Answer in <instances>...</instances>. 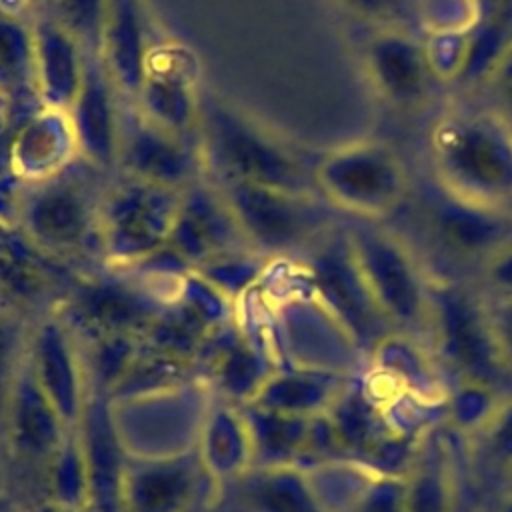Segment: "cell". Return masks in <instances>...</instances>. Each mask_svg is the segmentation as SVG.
Returning <instances> with one entry per match:
<instances>
[{
    "label": "cell",
    "mask_w": 512,
    "mask_h": 512,
    "mask_svg": "<svg viewBox=\"0 0 512 512\" xmlns=\"http://www.w3.org/2000/svg\"><path fill=\"white\" fill-rule=\"evenodd\" d=\"M200 150L206 176L316 196L314 170L264 126L212 94H202Z\"/></svg>",
    "instance_id": "1"
},
{
    "label": "cell",
    "mask_w": 512,
    "mask_h": 512,
    "mask_svg": "<svg viewBox=\"0 0 512 512\" xmlns=\"http://www.w3.org/2000/svg\"><path fill=\"white\" fill-rule=\"evenodd\" d=\"M442 188L500 208L512 202V128L490 110H454L430 134Z\"/></svg>",
    "instance_id": "2"
},
{
    "label": "cell",
    "mask_w": 512,
    "mask_h": 512,
    "mask_svg": "<svg viewBox=\"0 0 512 512\" xmlns=\"http://www.w3.org/2000/svg\"><path fill=\"white\" fill-rule=\"evenodd\" d=\"M76 162L48 180L24 184L18 208L16 230L60 260L88 252L102 256L98 232L102 194H94L86 178L74 170Z\"/></svg>",
    "instance_id": "3"
},
{
    "label": "cell",
    "mask_w": 512,
    "mask_h": 512,
    "mask_svg": "<svg viewBox=\"0 0 512 512\" xmlns=\"http://www.w3.org/2000/svg\"><path fill=\"white\" fill-rule=\"evenodd\" d=\"M182 190L124 176L102 192L98 232L102 260L130 268L168 246Z\"/></svg>",
    "instance_id": "4"
},
{
    "label": "cell",
    "mask_w": 512,
    "mask_h": 512,
    "mask_svg": "<svg viewBox=\"0 0 512 512\" xmlns=\"http://www.w3.org/2000/svg\"><path fill=\"white\" fill-rule=\"evenodd\" d=\"M428 346L442 370L496 388L508 380L502 366L486 300L452 282H430Z\"/></svg>",
    "instance_id": "5"
},
{
    "label": "cell",
    "mask_w": 512,
    "mask_h": 512,
    "mask_svg": "<svg viewBox=\"0 0 512 512\" xmlns=\"http://www.w3.org/2000/svg\"><path fill=\"white\" fill-rule=\"evenodd\" d=\"M162 308L164 300L146 278L112 268L108 274L78 276L56 312L80 342L104 336L142 340Z\"/></svg>",
    "instance_id": "6"
},
{
    "label": "cell",
    "mask_w": 512,
    "mask_h": 512,
    "mask_svg": "<svg viewBox=\"0 0 512 512\" xmlns=\"http://www.w3.org/2000/svg\"><path fill=\"white\" fill-rule=\"evenodd\" d=\"M354 258L378 308L394 330L428 336L430 280L410 250L370 224L346 228Z\"/></svg>",
    "instance_id": "7"
},
{
    "label": "cell",
    "mask_w": 512,
    "mask_h": 512,
    "mask_svg": "<svg viewBox=\"0 0 512 512\" xmlns=\"http://www.w3.org/2000/svg\"><path fill=\"white\" fill-rule=\"evenodd\" d=\"M322 198L360 218L390 214L406 194V174L396 152L382 142H354L326 152L314 166Z\"/></svg>",
    "instance_id": "8"
},
{
    "label": "cell",
    "mask_w": 512,
    "mask_h": 512,
    "mask_svg": "<svg viewBox=\"0 0 512 512\" xmlns=\"http://www.w3.org/2000/svg\"><path fill=\"white\" fill-rule=\"evenodd\" d=\"M312 294L350 332L366 360L394 328L378 308L344 230H326L306 262Z\"/></svg>",
    "instance_id": "9"
},
{
    "label": "cell",
    "mask_w": 512,
    "mask_h": 512,
    "mask_svg": "<svg viewBox=\"0 0 512 512\" xmlns=\"http://www.w3.org/2000/svg\"><path fill=\"white\" fill-rule=\"evenodd\" d=\"M216 186L230 204L250 248L262 256L292 252L316 242L328 230L326 212L316 196L246 182H216Z\"/></svg>",
    "instance_id": "10"
},
{
    "label": "cell",
    "mask_w": 512,
    "mask_h": 512,
    "mask_svg": "<svg viewBox=\"0 0 512 512\" xmlns=\"http://www.w3.org/2000/svg\"><path fill=\"white\" fill-rule=\"evenodd\" d=\"M132 104L158 128L200 142L202 92L194 54L178 42L154 44Z\"/></svg>",
    "instance_id": "11"
},
{
    "label": "cell",
    "mask_w": 512,
    "mask_h": 512,
    "mask_svg": "<svg viewBox=\"0 0 512 512\" xmlns=\"http://www.w3.org/2000/svg\"><path fill=\"white\" fill-rule=\"evenodd\" d=\"M26 360L62 422L74 430L80 424L90 388L82 344L56 310L40 316L30 328Z\"/></svg>",
    "instance_id": "12"
},
{
    "label": "cell",
    "mask_w": 512,
    "mask_h": 512,
    "mask_svg": "<svg viewBox=\"0 0 512 512\" xmlns=\"http://www.w3.org/2000/svg\"><path fill=\"white\" fill-rule=\"evenodd\" d=\"M124 176L184 190L206 176L200 142L174 136L134 106L120 114L118 166Z\"/></svg>",
    "instance_id": "13"
},
{
    "label": "cell",
    "mask_w": 512,
    "mask_h": 512,
    "mask_svg": "<svg viewBox=\"0 0 512 512\" xmlns=\"http://www.w3.org/2000/svg\"><path fill=\"white\" fill-rule=\"evenodd\" d=\"M168 248L192 270L218 256L252 250L222 190L208 176L182 190Z\"/></svg>",
    "instance_id": "14"
},
{
    "label": "cell",
    "mask_w": 512,
    "mask_h": 512,
    "mask_svg": "<svg viewBox=\"0 0 512 512\" xmlns=\"http://www.w3.org/2000/svg\"><path fill=\"white\" fill-rule=\"evenodd\" d=\"M282 340V364L288 366L358 378L364 362L368 364L350 332L314 294L306 300H294L284 308Z\"/></svg>",
    "instance_id": "15"
},
{
    "label": "cell",
    "mask_w": 512,
    "mask_h": 512,
    "mask_svg": "<svg viewBox=\"0 0 512 512\" xmlns=\"http://www.w3.org/2000/svg\"><path fill=\"white\" fill-rule=\"evenodd\" d=\"M214 484L196 448L172 456H130L122 512H192L204 486Z\"/></svg>",
    "instance_id": "16"
},
{
    "label": "cell",
    "mask_w": 512,
    "mask_h": 512,
    "mask_svg": "<svg viewBox=\"0 0 512 512\" xmlns=\"http://www.w3.org/2000/svg\"><path fill=\"white\" fill-rule=\"evenodd\" d=\"M4 436L14 460L44 476L46 464L70 432L58 410L42 392L28 360L18 370L6 406Z\"/></svg>",
    "instance_id": "17"
},
{
    "label": "cell",
    "mask_w": 512,
    "mask_h": 512,
    "mask_svg": "<svg viewBox=\"0 0 512 512\" xmlns=\"http://www.w3.org/2000/svg\"><path fill=\"white\" fill-rule=\"evenodd\" d=\"M212 512H326L310 476L296 464L250 466L242 474L216 482Z\"/></svg>",
    "instance_id": "18"
},
{
    "label": "cell",
    "mask_w": 512,
    "mask_h": 512,
    "mask_svg": "<svg viewBox=\"0 0 512 512\" xmlns=\"http://www.w3.org/2000/svg\"><path fill=\"white\" fill-rule=\"evenodd\" d=\"M118 96L102 60L86 54L84 80L66 114L72 124L78 158L96 170L118 166L122 114Z\"/></svg>",
    "instance_id": "19"
},
{
    "label": "cell",
    "mask_w": 512,
    "mask_h": 512,
    "mask_svg": "<svg viewBox=\"0 0 512 512\" xmlns=\"http://www.w3.org/2000/svg\"><path fill=\"white\" fill-rule=\"evenodd\" d=\"M90 476V512H122V488L130 454L118 432L110 396L90 392L76 426Z\"/></svg>",
    "instance_id": "20"
},
{
    "label": "cell",
    "mask_w": 512,
    "mask_h": 512,
    "mask_svg": "<svg viewBox=\"0 0 512 512\" xmlns=\"http://www.w3.org/2000/svg\"><path fill=\"white\" fill-rule=\"evenodd\" d=\"M76 160V140L66 112L40 108L8 138V170L24 184L48 180Z\"/></svg>",
    "instance_id": "21"
},
{
    "label": "cell",
    "mask_w": 512,
    "mask_h": 512,
    "mask_svg": "<svg viewBox=\"0 0 512 512\" xmlns=\"http://www.w3.org/2000/svg\"><path fill=\"white\" fill-rule=\"evenodd\" d=\"M366 72L378 94L394 106H414L434 78L422 40L398 28H384L366 46Z\"/></svg>",
    "instance_id": "22"
},
{
    "label": "cell",
    "mask_w": 512,
    "mask_h": 512,
    "mask_svg": "<svg viewBox=\"0 0 512 512\" xmlns=\"http://www.w3.org/2000/svg\"><path fill=\"white\" fill-rule=\"evenodd\" d=\"M30 24L40 104L42 108L68 112L84 80L86 52L46 12L38 14Z\"/></svg>",
    "instance_id": "23"
},
{
    "label": "cell",
    "mask_w": 512,
    "mask_h": 512,
    "mask_svg": "<svg viewBox=\"0 0 512 512\" xmlns=\"http://www.w3.org/2000/svg\"><path fill=\"white\" fill-rule=\"evenodd\" d=\"M368 364L378 380L392 384L394 394H408L428 404H444L448 386L430 346L418 336L392 330L370 352Z\"/></svg>",
    "instance_id": "24"
},
{
    "label": "cell",
    "mask_w": 512,
    "mask_h": 512,
    "mask_svg": "<svg viewBox=\"0 0 512 512\" xmlns=\"http://www.w3.org/2000/svg\"><path fill=\"white\" fill-rule=\"evenodd\" d=\"M152 46L140 0H108L100 60L124 98H136Z\"/></svg>",
    "instance_id": "25"
},
{
    "label": "cell",
    "mask_w": 512,
    "mask_h": 512,
    "mask_svg": "<svg viewBox=\"0 0 512 512\" xmlns=\"http://www.w3.org/2000/svg\"><path fill=\"white\" fill-rule=\"evenodd\" d=\"M432 224L442 242L460 254H494L510 242V220L500 208L478 204L444 190L432 206Z\"/></svg>",
    "instance_id": "26"
},
{
    "label": "cell",
    "mask_w": 512,
    "mask_h": 512,
    "mask_svg": "<svg viewBox=\"0 0 512 512\" xmlns=\"http://www.w3.org/2000/svg\"><path fill=\"white\" fill-rule=\"evenodd\" d=\"M352 380V376L282 364L268 376L252 404L280 414L314 418L328 412Z\"/></svg>",
    "instance_id": "27"
},
{
    "label": "cell",
    "mask_w": 512,
    "mask_h": 512,
    "mask_svg": "<svg viewBox=\"0 0 512 512\" xmlns=\"http://www.w3.org/2000/svg\"><path fill=\"white\" fill-rule=\"evenodd\" d=\"M196 452L216 482L234 478L252 466V440L242 408L230 400H212L206 408Z\"/></svg>",
    "instance_id": "28"
},
{
    "label": "cell",
    "mask_w": 512,
    "mask_h": 512,
    "mask_svg": "<svg viewBox=\"0 0 512 512\" xmlns=\"http://www.w3.org/2000/svg\"><path fill=\"white\" fill-rule=\"evenodd\" d=\"M344 454L364 462L376 444L392 432L386 412L378 398L354 378L326 412Z\"/></svg>",
    "instance_id": "29"
},
{
    "label": "cell",
    "mask_w": 512,
    "mask_h": 512,
    "mask_svg": "<svg viewBox=\"0 0 512 512\" xmlns=\"http://www.w3.org/2000/svg\"><path fill=\"white\" fill-rule=\"evenodd\" d=\"M454 508V464L442 440L428 432L404 474V512H454Z\"/></svg>",
    "instance_id": "30"
},
{
    "label": "cell",
    "mask_w": 512,
    "mask_h": 512,
    "mask_svg": "<svg viewBox=\"0 0 512 512\" xmlns=\"http://www.w3.org/2000/svg\"><path fill=\"white\" fill-rule=\"evenodd\" d=\"M240 408L250 430L252 466L300 464L310 418L272 412L252 402L242 404Z\"/></svg>",
    "instance_id": "31"
},
{
    "label": "cell",
    "mask_w": 512,
    "mask_h": 512,
    "mask_svg": "<svg viewBox=\"0 0 512 512\" xmlns=\"http://www.w3.org/2000/svg\"><path fill=\"white\" fill-rule=\"evenodd\" d=\"M0 98L42 108L36 88L32 24L0 10Z\"/></svg>",
    "instance_id": "32"
},
{
    "label": "cell",
    "mask_w": 512,
    "mask_h": 512,
    "mask_svg": "<svg viewBox=\"0 0 512 512\" xmlns=\"http://www.w3.org/2000/svg\"><path fill=\"white\" fill-rule=\"evenodd\" d=\"M194 374V362L142 344L136 358L108 396L114 404L150 398L188 384Z\"/></svg>",
    "instance_id": "33"
},
{
    "label": "cell",
    "mask_w": 512,
    "mask_h": 512,
    "mask_svg": "<svg viewBox=\"0 0 512 512\" xmlns=\"http://www.w3.org/2000/svg\"><path fill=\"white\" fill-rule=\"evenodd\" d=\"M44 500L68 512H82L90 504V476L84 446L78 430H70L54 456L46 464L44 476Z\"/></svg>",
    "instance_id": "34"
},
{
    "label": "cell",
    "mask_w": 512,
    "mask_h": 512,
    "mask_svg": "<svg viewBox=\"0 0 512 512\" xmlns=\"http://www.w3.org/2000/svg\"><path fill=\"white\" fill-rule=\"evenodd\" d=\"M504 396L506 394H502L500 388L492 384L470 378H456L448 384L442 418L450 430L476 438L490 422Z\"/></svg>",
    "instance_id": "35"
},
{
    "label": "cell",
    "mask_w": 512,
    "mask_h": 512,
    "mask_svg": "<svg viewBox=\"0 0 512 512\" xmlns=\"http://www.w3.org/2000/svg\"><path fill=\"white\" fill-rule=\"evenodd\" d=\"M108 0H48L46 14L54 18L88 56L102 50Z\"/></svg>",
    "instance_id": "36"
},
{
    "label": "cell",
    "mask_w": 512,
    "mask_h": 512,
    "mask_svg": "<svg viewBox=\"0 0 512 512\" xmlns=\"http://www.w3.org/2000/svg\"><path fill=\"white\" fill-rule=\"evenodd\" d=\"M30 328L24 316L0 300V432L4 430L8 396L28 352Z\"/></svg>",
    "instance_id": "37"
},
{
    "label": "cell",
    "mask_w": 512,
    "mask_h": 512,
    "mask_svg": "<svg viewBox=\"0 0 512 512\" xmlns=\"http://www.w3.org/2000/svg\"><path fill=\"white\" fill-rule=\"evenodd\" d=\"M422 46L432 76L438 80H456L466 66L470 28L428 30Z\"/></svg>",
    "instance_id": "38"
},
{
    "label": "cell",
    "mask_w": 512,
    "mask_h": 512,
    "mask_svg": "<svg viewBox=\"0 0 512 512\" xmlns=\"http://www.w3.org/2000/svg\"><path fill=\"white\" fill-rule=\"evenodd\" d=\"M476 440L490 466L506 476L512 470V394L504 396Z\"/></svg>",
    "instance_id": "39"
},
{
    "label": "cell",
    "mask_w": 512,
    "mask_h": 512,
    "mask_svg": "<svg viewBox=\"0 0 512 512\" xmlns=\"http://www.w3.org/2000/svg\"><path fill=\"white\" fill-rule=\"evenodd\" d=\"M350 512H404V476L374 474Z\"/></svg>",
    "instance_id": "40"
},
{
    "label": "cell",
    "mask_w": 512,
    "mask_h": 512,
    "mask_svg": "<svg viewBox=\"0 0 512 512\" xmlns=\"http://www.w3.org/2000/svg\"><path fill=\"white\" fill-rule=\"evenodd\" d=\"M422 14L428 30L472 28L476 22L466 0H424Z\"/></svg>",
    "instance_id": "41"
},
{
    "label": "cell",
    "mask_w": 512,
    "mask_h": 512,
    "mask_svg": "<svg viewBox=\"0 0 512 512\" xmlns=\"http://www.w3.org/2000/svg\"><path fill=\"white\" fill-rule=\"evenodd\" d=\"M486 310L502 366L512 378V298H490Z\"/></svg>",
    "instance_id": "42"
},
{
    "label": "cell",
    "mask_w": 512,
    "mask_h": 512,
    "mask_svg": "<svg viewBox=\"0 0 512 512\" xmlns=\"http://www.w3.org/2000/svg\"><path fill=\"white\" fill-rule=\"evenodd\" d=\"M484 280L492 294L490 298H512V242L488 256Z\"/></svg>",
    "instance_id": "43"
},
{
    "label": "cell",
    "mask_w": 512,
    "mask_h": 512,
    "mask_svg": "<svg viewBox=\"0 0 512 512\" xmlns=\"http://www.w3.org/2000/svg\"><path fill=\"white\" fill-rule=\"evenodd\" d=\"M498 102L496 114L512 128V44L488 78Z\"/></svg>",
    "instance_id": "44"
},
{
    "label": "cell",
    "mask_w": 512,
    "mask_h": 512,
    "mask_svg": "<svg viewBox=\"0 0 512 512\" xmlns=\"http://www.w3.org/2000/svg\"><path fill=\"white\" fill-rule=\"evenodd\" d=\"M350 12L378 22H390L406 8L404 0H336Z\"/></svg>",
    "instance_id": "45"
},
{
    "label": "cell",
    "mask_w": 512,
    "mask_h": 512,
    "mask_svg": "<svg viewBox=\"0 0 512 512\" xmlns=\"http://www.w3.org/2000/svg\"><path fill=\"white\" fill-rule=\"evenodd\" d=\"M466 2L470 4L472 12H474V20H476L474 24H478V22L490 20L498 12V8L502 6L504 0H466Z\"/></svg>",
    "instance_id": "46"
},
{
    "label": "cell",
    "mask_w": 512,
    "mask_h": 512,
    "mask_svg": "<svg viewBox=\"0 0 512 512\" xmlns=\"http://www.w3.org/2000/svg\"><path fill=\"white\" fill-rule=\"evenodd\" d=\"M494 512H512V490L502 494V498L498 500Z\"/></svg>",
    "instance_id": "47"
},
{
    "label": "cell",
    "mask_w": 512,
    "mask_h": 512,
    "mask_svg": "<svg viewBox=\"0 0 512 512\" xmlns=\"http://www.w3.org/2000/svg\"><path fill=\"white\" fill-rule=\"evenodd\" d=\"M32 512H68V510H64V508L56 506V504H54V502H50V500H42V502H38V504H36V508H34Z\"/></svg>",
    "instance_id": "48"
},
{
    "label": "cell",
    "mask_w": 512,
    "mask_h": 512,
    "mask_svg": "<svg viewBox=\"0 0 512 512\" xmlns=\"http://www.w3.org/2000/svg\"><path fill=\"white\" fill-rule=\"evenodd\" d=\"M12 510V504H10V500H6V498H0V512H10Z\"/></svg>",
    "instance_id": "49"
},
{
    "label": "cell",
    "mask_w": 512,
    "mask_h": 512,
    "mask_svg": "<svg viewBox=\"0 0 512 512\" xmlns=\"http://www.w3.org/2000/svg\"><path fill=\"white\" fill-rule=\"evenodd\" d=\"M22 2H26L30 6H46L48 4V0H22Z\"/></svg>",
    "instance_id": "50"
},
{
    "label": "cell",
    "mask_w": 512,
    "mask_h": 512,
    "mask_svg": "<svg viewBox=\"0 0 512 512\" xmlns=\"http://www.w3.org/2000/svg\"><path fill=\"white\" fill-rule=\"evenodd\" d=\"M506 478H508V480H510V482H512V470H510V472H508V474H506Z\"/></svg>",
    "instance_id": "51"
},
{
    "label": "cell",
    "mask_w": 512,
    "mask_h": 512,
    "mask_svg": "<svg viewBox=\"0 0 512 512\" xmlns=\"http://www.w3.org/2000/svg\"><path fill=\"white\" fill-rule=\"evenodd\" d=\"M4 230H10V228H6V226H0V232H4Z\"/></svg>",
    "instance_id": "52"
},
{
    "label": "cell",
    "mask_w": 512,
    "mask_h": 512,
    "mask_svg": "<svg viewBox=\"0 0 512 512\" xmlns=\"http://www.w3.org/2000/svg\"><path fill=\"white\" fill-rule=\"evenodd\" d=\"M10 512H14V510H10Z\"/></svg>",
    "instance_id": "53"
},
{
    "label": "cell",
    "mask_w": 512,
    "mask_h": 512,
    "mask_svg": "<svg viewBox=\"0 0 512 512\" xmlns=\"http://www.w3.org/2000/svg\"><path fill=\"white\" fill-rule=\"evenodd\" d=\"M0 174H2V172H0Z\"/></svg>",
    "instance_id": "54"
}]
</instances>
